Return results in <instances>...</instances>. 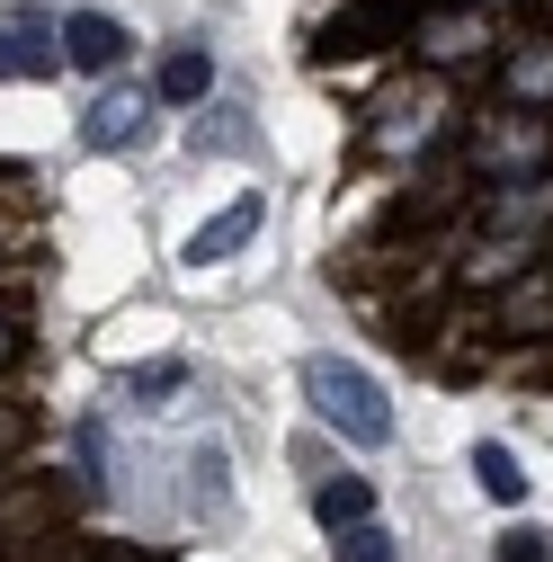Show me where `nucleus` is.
I'll use <instances>...</instances> for the list:
<instances>
[{"instance_id": "obj_2", "label": "nucleus", "mask_w": 553, "mask_h": 562, "mask_svg": "<svg viewBox=\"0 0 553 562\" xmlns=\"http://www.w3.org/2000/svg\"><path fill=\"white\" fill-rule=\"evenodd\" d=\"M153 108H161V99L134 90V81H125V90H99L90 116H81V144H90V153H134V144L153 134Z\"/></svg>"}, {"instance_id": "obj_11", "label": "nucleus", "mask_w": 553, "mask_h": 562, "mask_svg": "<svg viewBox=\"0 0 553 562\" xmlns=\"http://www.w3.org/2000/svg\"><path fill=\"white\" fill-rule=\"evenodd\" d=\"M492 562H553V536H544V527H509V536L492 544Z\"/></svg>"}, {"instance_id": "obj_8", "label": "nucleus", "mask_w": 553, "mask_h": 562, "mask_svg": "<svg viewBox=\"0 0 553 562\" xmlns=\"http://www.w3.org/2000/svg\"><path fill=\"white\" fill-rule=\"evenodd\" d=\"M473 473H482V491H492L500 509H518V501H527V473H518V456H509L500 438H482V447H473Z\"/></svg>"}, {"instance_id": "obj_7", "label": "nucleus", "mask_w": 553, "mask_h": 562, "mask_svg": "<svg viewBox=\"0 0 553 562\" xmlns=\"http://www.w3.org/2000/svg\"><path fill=\"white\" fill-rule=\"evenodd\" d=\"M313 518H321L330 536H349V527H366V518H375V491H366L358 473H339V482H321V491H313Z\"/></svg>"}, {"instance_id": "obj_13", "label": "nucleus", "mask_w": 553, "mask_h": 562, "mask_svg": "<svg viewBox=\"0 0 553 562\" xmlns=\"http://www.w3.org/2000/svg\"><path fill=\"white\" fill-rule=\"evenodd\" d=\"M509 81H518V90H553V54H527V63H518Z\"/></svg>"}, {"instance_id": "obj_1", "label": "nucleus", "mask_w": 553, "mask_h": 562, "mask_svg": "<svg viewBox=\"0 0 553 562\" xmlns=\"http://www.w3.org/2000/svg\"><path fill=\"white\" fill-rule=\"evenodd\" d=\"M304 402H313V419L321 429H339L349 447H393V402H384V384L366 375V367H349V358H304Z\"/></svg>"}, {"instance_id": "obj_5", "label": "nucleus", "mask_w": 553, "mask_h": 562, "mask_svg": "<svg viewBox=\"0 0 553 562\" xmlns=\"http://www.w3.org/2000/svg\"><path fill=\"white\" fill-rule=\"evenodd\" d=\"M205 90H215V54H205L196 36L170 45V54H161V72H153V99H161V108H196Z\"/></svg>"}, {"instance_id": "obj_4", "label": "nucleus", "mask_w": 553, "mask_h": 562, "mask_svg": "<svg viewBox=\"0 0 553 562\" xmlns=\"http://www.w3.org/2000/svg\"><path fill=\"white\" fill-rule=\"evenodd\" d=\"M259 224H268V196H241V205H224L215 224H196V233H188V259H196V268H215V259L250 250V241H259Z\"/></svg>"}, {"instance_id": "obj_3", "label": "nucleus", "mask_w": 553, "mask_h": 562, "mask_svg": "<svg viewBox=\"0 0 553 562\" xmlns=\"http://www.w3.org/2000/svg\"><path fill=\"white\" fill-rule=\"evenodd\" d=\"M125 45H134V36H125L108 10H72V19H63V63H72V72H116Z\"/></svg>"}, {"instance_id": "obj_9", "label": "nucleus", "mask_w": 553, "mask_h": 562, "mask_svg": "<svg viewBox=\"0 0 553 562\" xmlns=\"http://www.w3.org/2000/svg\"><path fill=\"white\" fill-rule=\"evenodd\" d=\"M330 553H339V562H402V553H393V536H384L375 518H366V527H349V536H339Z\"/></svg>"}, {"instance_id": "obj_10", "label": "nucleus", "mask_w": 553, "mask_h": 562, "mask_svg": "<svg viewBox=\"0 0 553 562\" xmlns=\"http://www.w3.org/2000/svg\"><path fill=\"white\" fill-rule=\"evenodd\" d=\"M188 144H196V153H241V144H250V125H241V108H215V125H196Z\"/></svg>"}, {"instance_id": "obj_6", "label": "nucleus", "mask_w": 553, "mask_h": 562, "mask_svg": "<svg viewBox=\"0 0 553 562\" xmlns=\"http://www.w3.org/2000/svg\"><path fill=\"white\" fill-rule=\"evenodd\" d=\"M54 63H63L54 27H0V81H54Z\"/></svg>"}, {"instance_id": "obj_12", "label": "nucleus", "mask_w": 553, "mask_h": 562, "mask_svg": "<svg viewBox=\"0 0 553 562\" xmlns=\"http://www.w3.org/2000/svg\"><path fill=\"white\" fill-rule=\"evenodd\" d=\"M170 384H188V367H144V375H125L134 402H153V393H170Z\"/></svg>"}]
</instances>
